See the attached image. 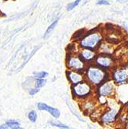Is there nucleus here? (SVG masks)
<instances>
[{
	"mask_svg": "<svg viewBox=\"0 0 128 129\" xmlns=\"http://www.w3.org/2000/svg\"><path fill=\"white\" fill-rule=\"evenodd\" d=\"M100 36L97 33H93L90 34L86 37L83 38V40L81 41V45L83 47L86 48H94L95 46L98 44V43L100 41Z\"/></svg>",
	"mask_w": 128,
	"mask_h": 129,
	"instance_id": "1",
	"label": "nucleus"
},
{
	"mask_svg": "<svg viewBox=\"0 0 128 129\" xmlns=\"http://www.w3.org/2000/svg\"><path fill=\"white\" fill-rule=\"evenodd\" d=\"M87 76H88V78L90 79V80L96 84H100L101 80L103 79V73L100 70L95 69V68L89 69Z\"/></svg>",
	"mask_w": 128,
	"mask_h": 129,
	"instance_id": "2",
	"label": "nucleus"
},
{
	"mask_svg": "<svg viewBox=\"0 0 128 129\" xmlns=\"http://www.w3.org/2000/svg\"><path fill=\"white\" fill-rule=\"evenodd\" d=\"M74 91L76 95L78 97H84L87 95L90 91L89 86L84 83H78L74 87Z\"/></svg>",
	"mask_w": 128,
	"mask_h": 129,
	"instance_id": "3",
	"label": "nucleus"
},
{
	"mask_svg": "<svg viewBox=\"0 0 128 129\" xmlns=\"http://www.w3.org/2000/svg\"><path fill=\"white\" fill-rule=\"evenodd\" d=\"M38 108L39 110H44V111H48L52 116H53L54 118H58L60 117V112L58 109L54 108L53 107H50V106H48L47 104L42 103V102L38 104Z\"/></svg>",
	"mask_w": 128,
	"mask_h": 129,
	"instance_id": "4",
	"label": "nucleus"
},
{
	"mask_svg": "<svg viewBox=\"0 0 128 129\" xmlns=\"http://www.w3.org/2000/svg\"><path fill=\"white\" fill-rule=\"evenodd\" d=\"M68 66L71 69H73L75 70H79L83 68V63L79 59H78V58L72 57L68 61Z\"/></svg>",
	"mask_w": 128,
	"mask_h": 129,
	"instance_id": "5",
	"label": "nucleus"
},
{
	"mask_svg": "<svg viewBox=\"0 0 128 129\" xmlns=\"http://www.w3.org/2000/svg\"><path fill=\"white\" fill-rule=\"evenodd\" d=\"M113 91V84H103L100 89V93L101 96H109Z\"/></svg>",
	"mask_w": 128,
	"mask_h": 129,
	"instance_id": "6",
	"label": "nucleus"
},
{
	"mask_svg": "<svg viewBox=\"0 0 128 129\" xmlns=\"http://www.w3.org/2000/svg\"><path fill=\"white\" fill-rule=\"evenodd\" d=\"M127 76H128L127 71L123 70H121V71H117L115 74L114 77L117 82H123L127 78Z\"/></svg>",
	"mask_w": 128,
	"mask_h": 129,
	"instance_id": "7",
	"label": "nucleus"
},
{
	"mask_svg": "<svg viewBox=\"0 0 128 129\" xmlns=\"http://www.w3.org/2000/svg\"><path fill=\"white\" fill-rule=\"evenodd\" d=\"M69 79L73 84H76L79 83V82H81V80H82V77L76 72H69Z\"/></svg>",
	"mask_w": 128,
	"mask_h": 129,
	"instance_id": "8",
	"label": "nucleus"
},
{
	"mask_svg": "<svg viewBox=\"0 0 128 129\" xmlns=\"http://www.w3.org/2000/svg\"><path fill=\"white\" fill-rule=\"evenodd\" d=\"M115 116H116V111L115 110H112L110 112L107 113L103 117V121L104 123H109L111 122L112 121L114 120L115 118Z\"/></svg>",
	"mask_w": 128,
	"mask_h": 129,
	"instance_id": "9",
	"label": "nucleus"
},
{
	"mask_svg": "<svg viewBox=\"0 0 128 129\" xmlns=\"http://www.w3.org/2000/svg\"><path fill=\"white\" fill-rule=\"evenodd\" d=\"M110 63H111L110 60L107 57H99L97 59V63L102 67H107L110 65Z\"/></svg>",
	"mask_w": 128,
	"mask_h": 129,
	"instance_id": "10",
	"label": "nucleus"
},
{
	"mask_svg": "<svg viewBox=\"0 0 128 129\" xmlns=\"http://www.w3.org/2000/svg\"><path fill=\"white\" fill-rule=\"evenodd\" d=\"M82 57L83 58L84 60H90L91 59H93V57L94 56V53H93L92 51L90 50H85L82 52V54H81Z\"/></svg>",
	"mask_w": 128,
	"mask_h": 129,
	"instance_id": "11",
	"label": "nucleus"
},
{
	"mask_svg": "<svg viewBox=\"0 0 128 129\" xmlns=\"http://www.w3.org/2000/svg\"><path fill=\"white\" fill-rule=\"evenodd\" d=\"M58 20H59V19H56L52 24L48 27V29H46V33H45V35H44V37L46 38V37H47V36L48 35H50V33L55 29V26H56V24H57V22H58Z\"/></svg>",
	"mask_w": 128,
	"mask_h": 129,
	"instance_id": "12",
	"label": "nucleus"
},
{
	"mask_svg": "<svg viewBox=\"0 0 128 129\" xmlns=\"http://www.w3.org/2000/svg\"><path fill=\"white\" fill-rule=\"evenodd\" d=\"M6 124L8 126V127H11V128H20L19 123L18 121H13V120H9V121H8Z\"/></svg>",
	"mask_w": 128,
	"mask_h": 129,
	"instance_id": "13",
	"label": "nucleus"
},
{
	"mask_svg": "<svg viewBox=\"0 0 128 129\" xmlns=\"http://www.w3.org/2000/svg\"><path fill=\"white\" fill-rule=\"evenodd\" d=\"M28 118L29 119L32 121V122H36L37 120V114L35 111H32L29 113L28 115Z\"/></svg>",
	"mask_w": 128,
	"mask_h": 129,
	"instance_id": "14",
	"label": "nucleus"
},
{
	"mask_svg": "<svg viewBox=\"0 0 128 129\" xmlns=\"http://www.w3.org/2000/svg\"><path fill=\"white\" fill-rule=\"evenodd\" d=\"M80 1H81V0H76L75 2H73L71 3H69L68 5V6H67V10H72V9H73L75 7H76L79 5Z\"/></svg>",
	"mask_w": 128,
	"mask_h": 129,
	"instance_id": "15",
	"label": "nucleus"
},
{
	"mask_svg": "<svg viewBox=\"0 0 128 129\" xmlns=\"http://www.w3.org/2000/svg\"><path fill=\"white\" fill-rule=\"evenodd\" d=\"M50 124L53 127H60V128H69L68 126L60 124V123H57V122H50Z\"/></svg>",
	"mask_w": 128,
	"mask_h": 129,
	"instance_id": "16",
	"label": "nucleus"
},
{
	"mask_svg": "<svg viewBox=\"0 0 128 129\" xmlns=\"http://www.w3.org/2000/svg\"><path fill=\"white\" fill-rule=\"evenodd\" d=\"M47 75H48L47 72L42 71V72H39V73L36 74V77L38 78V79H42V78H45L46 77H47Z\"/></svg>",
	"mask_w": 128,
	"mask_h": 129,
	"instance_id": "17",
	"label": "nucleus"
},
{
	"mask_svg": "<svg viewBox=\"0 0 128 129\" xmlns=\"http://www.w3.org/2000/svg\"><path fill=\"white\" fill-rule=\"evenodd\" d=\"M45 84H46V80H44V78L38 79V80L36 81V87L39 88V87H42Z\"/></svg>",
	"mask_w": 128,
	"mask_h": 129,
	"instance_id": "18",
	"label": "nucleus"
},
{
	"mask_svg": "<svg viewBox=\"0 0 128 129\" xmlns=\"http://www.w3.org/2000/svg\"><path fill=\"white\" fill-rule=\"evenodd\" d=\"M39 91V89L38 87H36V88H34V89H32L30 91H29V94L30 95H35L36 93H37Z\"/></svg>",
	"mask_w": 128,
	"mask_h": 129,
	"instance_id": "19",
	"label": "nucleus"
},
{
	"mask_svg": "<svg viewBox=\"0 0 128 129\" xmlns=\"http://www.w3.org/2000/svg\"><path fill=\"white\" fill-rule=\"evenodd\" d=\"M109 2L107 0H100L97 2V5H109Z\"/></svg>",
	"mask_w": 128,
	"mask_h": 129,
	"instance_id": "20",
	"label": "nucleus"
},
{
	"mask_svg": "<svg viewBox=\"0 0 128 129\" xmlns=\"http://www.w3.org/2000/svg\"></svg>",
	"mask_w": 128,
	"mask_h": 129,
	"instance_id": "21",
	"label": "nucleus"
}]
</instances>
